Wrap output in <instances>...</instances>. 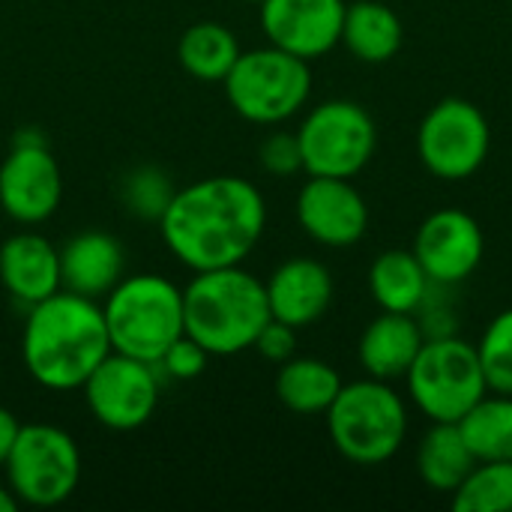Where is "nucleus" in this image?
Here are the masks:
<instances>
[{
    "mask_svg": "<svg viewBox=\"0 0 512 512\" xmlns=\"http://www.w3.org/2000/svg\"><path fill=\"white\" fill-rule=\"evenodd\" d=\"M267 225V204L255 183L231 174L177 189L159 219L162 240L189 270L243 264Z\"/></svg>",
    "mask_w": 512,
    "mask_h": 512,
    "instance_id": "nucleus-1",
    "label": "nucleus"
},
{
    "mask_svg": "<svg viewBox=\"0 0 512 512\" xmlns=\"http://www.w3.org/2000/svg\"><path fill=\"white\" fill-rule=\"evenodd\" d=\"M108 354L111 339L99 300L60 288L27 309L21 357L39 387L54 393L81 390Z\"/></svg>",
    "mask_w": 512,
    "mask_h": 512,
    "instance_id": "nucleus-2",
    "label": "nucleus"
},
{
    "mask_svg": "<svg viewBox=\"0 0 512 512\" xmlns=\"http://www.w3.org/2000/svg\"><path fill=\"white\" fill-rule=\"evenodd\" d=\"M183 321L186 336L210 357H234L249 351L270 321L267 288L240 264L201 270L183 288Z\"/></svg>",
    "mask_w": 512,
    "mask_h": 512,
    "instance_id": "nucleus-3",
    "label": "nucleus"
},
{
    "mask_svg": "<svg viewBox=\"0 0 512 512\" xmlns=\"http://www.w3.org/2000/svg\"><path fill=\"white\" fill-rule=\"evenodd\" d=\"M102 315L111 351L159 363V357L186 333L183 291L156 273L123 276L105 297Z\"/></svg>",
    "mask_w": 512,
    "mask_h": 512,
    "instance_id": "nucleus-4",
    "label": "nucleus"
},
{
    "mask_svg": "<svg viewBox=\"0 0 512 512\" xmlns=\"http://www.w3.org/2000/svg\"><path fill=\"white\" fill-rule=\"evenodd\" d=\"M327 432L339 456L354 465H384L408 435V408L390 381L363 378L342 384L327 408Z\"/></svg>",
    "mask_w": 512,
    "mask_h": 512,
    "instance_id": "nucleus-5",
    "label": "nucleus"
},
{
    "mask_svg": "<svg viewBox=\"0 0 512 512\" xmlns=\"http://www.w3.org/2000/svg\"><path fill=\"white\" fill-rule=\"evenodd\" d=\"M405 384L411 402L432 423H459L489 393L477 345L453 333L426 336Z\"/></svg>",
    "mask_w": 512,
    "mask_h": 512,
    "instance_id": "nucleus-6",
    "label": "nucleus"
},
{
    "mask_svg": "<svg viewBox=\"0 0 512 512\" xmlns=\"http://www.w3.org/2000/svg\"><path fill=\"white\" fill-rule=\"evenodd\" d=\"M228 105L249 123L276 126L294 117L312 93L309 60L294 57L276 45L240 51L225 75Z\"/></svg>",
    "mask_w": 512,
    "mask_h": 512,
    "instance_id": "nucleus-7",
    "label": "nucleus"
},
{
    "mask_svg": "<svg viewBox=\"0 0 512 512\" xmlns=\"http://www.w3.org/2000/svg\"><path fill=\"white\" fill-rule=\"evenodd\" d=\"M303 171L309 177H357L375 156L378 126L354 99L315 105L297 129Z\"/></svg>",
    "mask_w": 512,
    "mask_h": 512,
    "instance_id": "nucleus-8",
    "label": "nucleus"
},
{
    "mask_svg": "<svg viewBox=\"0 0 512 512\" xmlns=\"http://www.w3.org/2000/svg\"><path fill=\"white\" fill-rule=\"evenodd\" d=\"M6 486L27 507L63 504L81 480V450L75 438L48 423L21 426L6 462Z\"/></svg>",
    "mask_w": 512,
    "mask_h": 512,
    "instance_id": "nucleus-9",
    "label": "nucleus"
},
{
    "mask_svg": "<svg viewBox=\"0 0 512 512\" xmlns=\"http://www.w3.org/2000/svg\"><path fill=\"white\" fill-rule=\"evenodd\" d=\"M489 150L492 126L486 114L462 96L435 102L417 129L420 162L429 174L450 183L474 177L486 165Z\"/></svg>",
    "mask_w": 512,
    "mask_h": 512,
    "instance_id": "nucleus-10",
    "label": "nucleus"
},
{
    "mask_svg": "<svg viewBox=\"0 0 512 512\" xmlns=\"http://www.w3.org/2000/svg\"><path fill=\"white\" fill-rule=\"evenodd\" d=\"M96 423L111 432L141 429L159 405V366L111 351L81 384Z\"/></svg>",
    "mask_w": 512,
    "mask_h": 512,
    "instance_id": "nucleus-11",
    "label": "nucleus"
},
{
    "mask_svg": "<svg viewBox=\"0 0 512 512\" xmlns=\"http://www.w3.org/2000/svg\"><path fill=\"white\" fill-rule=\"evenodd\" d=\"M63 201V174L36 129H21L0 162V210L18 225H39Z\"/></svg>",
    "mask_w": 512,
    "mask_h": 512,
    "instance_id": "nucleus-12",
    "label": "nucleus"
},
{
    "mask_svg": "<svg viewBox=\"0 0 512 512\" xmlns=\"http://www.w3.org/2000/svg\"><path fill=\"white\" fill-rule=\"evenodd\" d=\"M411 252L429 273L432 285H459L480 267L486 237L468 210L444 207L423 219Z\"/></svg>",
    "mask_w": 512,
    "mask_h": 512,
    "instance_id": "nucleus-13",
    "label": "nucleus"
},
{
    "mask_svg": "<svg viewBox=\"0 0 512 512\" xmlns=\"http://www.w3.org/2000/svg\"><path fill=\"white\" fill-rule=\"evenodd\" d=\"M297 222L315 243L348 249L369 228V204L345 177H309L297 195Z\"/></svg>",
    "mask_w": 512,
    "mask_h": 512,
    "instance_id": "nucleus-14",
    "label": "nucleus"
},
{
    "mask_svg": "<svg viewBox=\"0 0 512 512\" xmlns=\"http://www.w3.org/2000/svg\"><path fill=\"white\" fill-rule=\"evenodd\" d=\"M345 0H261V27L270 45L318 60L342 42Z\"/></svg>",
    "mask_w": 512,
    "mask_h": 512,
    "instance_id": "nucleus-15",
    "label": "nucleus"
},
{
    "mask_svg": "<svg viewBox=\"0 0 512 512\" xmlns=\"http://www.w3.org/2000/svg\"><path fill=\"white\" fill-rule=\"evenodd\" d=\"M270 318L297 330L321 321L333 303V276L327 264L315 258H291L279 264L264 282Z\"/></svg>",
    "mask_w": 512,
    "mask_h": 512,
    "instance_id": "nucleus-16",
    "label": "nucleus"
},
{
    "mask_svg": "<svg viewBox=\"0 0 512 512\" xmlns=\"http://www.w3.org/2000/svg\"><path fill=\"white\" fill-rule=\"evenodd\" d=\"M0 285L21 306H36L60 291V249L36 234L21 231L0 243Z\"/></svg>",
    "mask_w": 512,
    "mask_h": 512,
    "instance_id": "nucleus-17",
    "label": "nucleus"
},
{
    "mask_svg": "<svg viewBox=\"0 0 512 512\" xmlns=\"http://www.w3.org/2000/svg\"><path fill=\"white\" fill-rule=\"evenodd\" d=\"M123 246L105 231H81L60 246V288L102 300L123 279Z\"/></svg>",
    "mask_w": 512,
    "mask_h": 512,
    "instance_id": "nucleus-18",
    "label": "nucleus"
},
{
    "mask_svg": "<svg viewBox=\"0 0 512 512\" xmlns=\"http://www.w3.org/2000/svg\"><path fill=\"white\" fill-rule=\"evenodd\" d=\"M426 342L423 324L408 312H381L360 336L357 357L369 378L399 381L408 375Z\"/></svg>",
    "mask_w": 512,
    "mask_h": 512,
    "instance_id": "nucleus-19",
    "label": "nucleus"
},
{
    "mask_svg": "<svg viewBox=\"0 0 512 512\" xmlns=\"http://www.w3.org/2000/svg\"><path fill=\"white\" fill-rule=\"evenodd\" d=\"M405 27L390 0H357L345 6L342 45L360 63H387L402 51Z\"/></svg>",
    "mask_w": 512,
    "mask_h": 512,
    "instance_id": "nucleus-20",
    "label": "nucleus"
},
{
    "mask_svg": "<svg viewBox=\"0 0 512 512\" xmlns=\"http://www.w3.org/2000/svg\"><path fill=\"white\" fill-rule=\"evenodd\" d=\"M432 279L411 249H387L369 267V291L381 312H420L429 300Z\"/></svg>",
    "mask_w": 512,
    "mask_h": 512,
    "instance_id": "nucleus-21",
    "label": "nucleus"
},
{
    "mask_svg": "<svg viewBox=\"0 0 512 512\" xmlns=\"http://www.w3.org/2000/svg\"><path fill=\"white\" fill-rule=\"evenodd\" d=\"M477 468V456L462 438L459 423H432L417 447L420 480L441 495H453Z\"/></svg>",
    "mask_w": 512,
    "mask_h": 512,
    "instance_id": "nucleus-22",
    "label": "nucleus"
},
{
    "mask_svg": "<svg viewBox=\"0 0 512 512\" xmlns=\"http://www.w3.org/2000/svg\"><path fill=\"white\" fill-rule=\"evenodd\" d=\"M339 390H342L339 372L330 363L315 360V357H291L279 366V375H276L279 402L300 417L327 414Z\"/></svg>",
    "mask_w": 512,
    "mask_h": 512,
    "instance_id": "nucleus-23",
    "label": "nucleus"
},
{
    "mask_svg": "<svg viewBox=\"0 0 512 512\" xmlns=\"http://www.w3.org/2000/svg\"><path fill=\"white\" fill-rule=\"evenodd\" d=\"M459 429L477 462H512V396L489 390L459 420Z\"/></svg>",
    "mask_w": 512,
    "mask_h": 512,
    "instance_id": "nucleus-24",
    "label": "nucleus"
},
{
    "mask_svg": "<svg viewBox=\"0 0 512 512\" xmlns=\"http://www.w3.org/2000/svg\"><path fill=\"white\" fill-rule=\"evenodd\" d=\"M237 57H240V42L219 21L192 24L177 45L180 66L198 81H225Z\"/></svg>",
    "mask_w": 512,
    "mask_h": 512,
    "instance_id": "nucleus-25",
    "label": "nucleus"
},
{
    "mask_svg": "<svg viewBox=\"0 0 512 512\" xmlns=\"http://www.w3.org/2000/svg\"><path fill=\"white\" fill-rule=\"evenodd\" d=\"M456 512H512V462H477L453 492Z\"/></svg>",
    "mask_w": 512,
    "mask_h": 512,
    "instance_id": "nucleus-26",
    "label": "nucleus"
},
{
    "mask_svg": "<svg viewBox=\"0 0 512 512\" xmlns=\"http://www.w3.org/2000/svg\"><path fill=\"white\" fill-rule=\"evenodd\" d=\"M174 186L165 171L153 165H138L120 180V201L129 213L159 222L174 198Z\"/></svg>",
    "mask_w": 512,
    "mask_h": 512,
    "instance_id": "nucleus-27",
    "label": "nucleus"
},
{
    "mask_svg": "<svg viewBox=\"0 0 512 512\" xmlns=\"http://www.w3.org/2000/svg\"><path fill=\"white\" fill-rule=\"evenodd\" d=\"M477 354L489 390L512 396V309L489 321L477 342Z\"/></svg>",
    "mask_w": 512,
    "mask_h": 512,
    "instance_id": "nucleus-28",
    "label": "nucleus"
},
{
    "mask_svg": "<svg viewBox=\"0 0 512 512\" xmlns=\"http://www.w3.org/2000/svg\"><path fill=\"white\" fill-rule=\"evenodd\" d=\"M258 162L273 177H294L303 171V153L297 132H273L258 147Z\"/></svg>",
    "mask_w": 512,
    "mask_h": 512,
    "instance_id": "nucleus-29",
    "label": "nucleus"
},
{
    "mask_svg": "<svg viewBox=\"0 0 512 512\" xmlns=\"http://www.w3.org/2000/svg\"><path fill=\"white\" fill-rule=\"evenodd\" d=\"M207 360H210V354L192 339V336H180L162 357H159V375H168V378H174V381H192V378H198L204 369H207Z\"/></svg>",
    "mask_w": 512,
    "mask_h": 512,
    "instance_id": "nucleus-30",
    "label": "nucleus"
},
{
    "mask_svg": "<svg viewBox=\"0 0 512 512\" xmlns=\"http://www.w3.org/2000/svg\"><path fill=\"white\" fill-rule=\"evenodd\" d=\"M264 360H270V363H285V360H291L294 357V351H297V327H291V324H285V321H276V318H270L264 327H261V333H258V339H255V345H252Z\"/></svg>",
    "mask_w": 512,
    "mask_h": 512,
    "instance_id": "nucleus-31",
    "label": "nucleus"
},
{
    "mask_svg": "<svg viewBox=\"0 0 512 512\" xmlns=\"http://www.w3.org/2000/svg\"><path fill=\"white\" fill-rule=\"evenodd\" d=\"M18 432H21L18 417H15L12 411L0 408V465L6 462V456H9V450H12V444H15Z\"/></svg>",
    "mask_w": 512,
    "mask_h": 512,
    "instance_id": "nucleus-32",
    "label": "nucleus"
},
{
    "mask_svg": "<svg viewBox=\"0 0 512 512\" xmlns=\"http://www.w3.org/2000/svg\"><path fill=\"white\" fill-rule=\"evenodd\" d=\"M18 510V498L12 495L9 486H0V512H15Z\"/></svg>",
    "mask_w": 512,
    "mask_h": 512,
    "instance_id": "nucleus-33",
    "label": "nucleus"
},
{
    "mask_svg": "<svg viewBox=\"0 0 512 512\" xmlns=\"http://www.w3.org/2000/svg\"><path fill=\"white\" fill-rule=\"evenodd\" d=\"M252 3H261V0H252Z\"/></svg>",
    "mask_w": 512,
    "mask_h": 512,
    "instance_id": "nucleus-34",
    "label": "nucleus"
}]
</instances>
